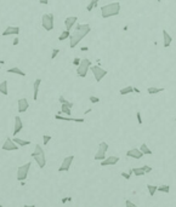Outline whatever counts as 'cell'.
I'll list each match as a JSON object with an SVG mask.
<instances>
[{
    "label": "cell",
    "instance_id": "6da1fadb",
    "mask_svg": "<svg viewBox=\"0 0 176 207\" xmlns=\"http://www.w3.org/2000/svg\"><path fill=\"white\" fill-rule=\"evenodd\" d=\"M91 32V27L90 24H77L76 27V32L72 33L71 35H69V47L71 49H74L80 41H82L87 34H89Z\"/></svg>",
    "mask_w": 176,
    "mask_h": 207
},
{
    "label": "cell",
    "instance_id": "7a4b0ae2",
    "mask_svg": "<svg viewBox=\"0 0 176 207\" xmlns=\"http://www.w3.org/2000/svg\"><path fill=\"white\" fill-rule=\"evenodd\" d=\"M119 12H120V4L118 1L103 5L101 8V16H102V18H109L113 16H117L119 15Z\"/></svg>",
    "mask_w": 176,
    "mask_h": 207
},
{
    "label": "cell",
    "instance_id": "3957f363",
    "mask_svg": "<svg viewBox=\"0 0 176 207\" xmlns=\"http://www.w3.org/2000/svg\"><path fill=\"white\" fill-rule=\"evenodd\" d=\"M91 67V62L89 58H83L80 61V63L77 68V75L80 78H85L87 75V72H89V69Z\"/></svg>",
    "mask_w": 176,
    "mask_h": 207
},
{
    "label": "cell",
    "instance_id": "277c9868",
    "mask_svg": "<svg viewBox=\"0 0 176 207\" xmlns=\"http://www.w3.org/2000/svg\"><path fill=\"white\" fill-rule=\"evenodd\" d=\"M42 27L47 32H51L53 29V15L52 13H45V15H43Z\"/></svg>",
    "mask_w": 176,
    "mask_h": 207
},
{
    "label": "cell",
    "instance_id": "5b68a950",
    "mask_svg": "<svg viewBox=\"0 0 176 207\" xmlns=\"http://www.w3.org/2000/svg\"><path fill=\"white\" fill-rule=\"evenodd\" d=\"M30 167H32V164L30 162H27V164H24V165H22V166L18 167V170H17V179H18L19 182H23L24 179L27 178Z\"/></svg>",
    "mask_w": 176,
    "mask_h": 207
},
{
    "label": "cell",
    "instance_id": "8992f818",
    "mask_svg": "<svg viewBox=\"0 0 176 207\" xmlns=\"http://www.w3.org/2000/svg\"><path fill=\"white\" fill-rule=\"evenodd\" d=\"M108 148H109L108 143H106V142H101V143H100V146H98V149H97V151H96V154H95V156H94L95 160H97V161L103 160V159L106 157V153H107Z\"/></svg>",
    "mask_w": 176,
    "mask_h": 207
},
{
    "label": "cell",
    "instance_id": "52a82bcc",
    "mask_svg": "<svg viewBox=\"0 0 176 207\" xmlns=\"http://www.w3.org/2000/svg\"><path fill=\"white\" fill-rule=\"evenodd\" d=\"M90 69H91V72L94 74V77H95V80H96L97 82H100L101 80H102L108 73L107 70H105V69L101 68L100 66H91Z\"/></svg>",
    "mask_w": 176,
    "mask_h": 207
},
{
    "label": "cell",
    "instance_id": "ba28073f",
    "mask_svg": "<svg viewBox=\"0 0 176 207\" xmlns=\"http://www.w3.org/2000/svg\"><path fill=\"white\" fill-rule=\"evenodd\" d=\"M73 159H74V155H69V156L64 157V160H63L62 164H61V166H60L58 171H60V172H66V171H68V170L71 168V165H72V162H73Z\"/></svg>",
    "mask_w": 176,
    "mask_h": 207
},
{
    "label": "cell",
    "instance_id": "9c48e42d",
    "mask_svg": "<svg viewBox=\"0 0 176 207\" xmlns=\"http://www.w3.org/2000/svg\"><path fill=\"white\" fill-rule=\"evenodd\" d=\"M119 162V157L118 156H108V157H105L103 160H101V166H113V165H116Z\"/></svg>",
    "mask_w": 176,
    "mask_h": 207
},
{
    "label": "cell",
    "instance_id": "30bf717a",
    "mask_svg": "<svg viewBox=\"0 0 176 207\" xmlns=\"http://www.w3.org/2000/svg\"><path fill=\"white\" fill-rule=\"evenodd\" d=\"M1 149H3V150H18V149H19V146H17V144L13 142L11 138H6V141H5V143L3 144Z\"/></svg>",
    "mask_w": 176,
    "mask_h": 207
},
{
    "label": "cell",
    "instance_id": "8fae6325",
    "mask_svg": "<svg viewBox=\"0 0 176 207\" xmlns=\"http://www.w3.org/2000/svg\"><path fill=\"white\" fill-rule=\"evenodd\" d=\"M17 107H18V113H24L29 108V103L26 98H19L17 101Z\"/></svg>",
    "mask_w": 176,
    "mask_h": 207
},
{
    "label": "cell",
    "instance_id": "7c38bea8",
    "mask_svg": "<svg viewBox=\"0 0 176 207\" xmlns=\"http://www.w3.org/2000/svg\"><path fill=\"white\" fill-rule=\"evenodd\" d=\"M126 156L127 157H132V159H141L142 156H143V154H142V151L140 149L132 148V149L126 151Z\"/></svg>",
    "mask_w": 176,
    "mask_h": 207
},
{
    "label": "cell",
    "instance_id": "4fadbf2b",
    "mask_svg": "<svg viewBox=\"0 0 176 207\" xmlns=\"http://www.w3.org/2000/svg\"><path fill=\"white\" fill-rule=\"evenodd\" d=\"M23 128V122L22 119L19 116H16L15 118V127H13V136H17Z\"/></svg>",
    "mask_w": 176,
    "mask_h": 207
},
{
    "label": "cell",
    "instance_id": "5bb4252c",
    "mask_svg": "<svg viewBox=\"0 0 176 207\" xmlns=\"http://www.w3.org/2000/svg\"><path fill=\"white\" fill-rule=\"evenodd\" d=\"M19 34V28L18 27H8L3 32V37H9V35H18Z\"/></svg>",
    "mask_w": 176,
    "mask_h": 207
},
{
    "label": "cell",
    "instance_id": "9a60e30c",
    "mask_svg": "<svg viewBox=\"0 0 176 207\" xmlns=\"http://www.w3.org/2000/svg\"><path fill=\"white\" fill-rule=\"evenodd\" d=\"M77 21H78V18H77L76 16L67 17V18L64 19V27H66V29H67V30H71L73 27H74V24L77 23Z\"/></svg>",
    "mask_w": 176,
    "mask_h": 207
},
{
    "label": "cell",
    "instance_id": "2e32d148",
    "mask_svg": "<svg viewBox=\"0 0 176 207\" xmlns=\"http://www.w3.org/2000/svg\"><path fill=\"white\" fill-rule=\"evenodd\" d=\"M55 118L57 119V120H63V121H74V122H84L85 120L84 119H74V118H72V116H62L61 114H56L55 115Z\"/></svg>",
    "mask_w": 176,
    "mask_h": 207
},
{
    "label": "cell",
    "instance_id": "e0dca14e",
    "mask_svg": "<svg viewBox=\"0 0 176 207\" xmlns=\"http://www.w3.org/2000/svg\"><path fill=\"white\" fill-rule=\"evenodd\" d=\"M163 41H164V47L166 49V47H169L171 45V43H173V37L169 34L165 29H163Z\"/></svg>",
    "mask_w": 176,
    "mask_h": 207
},
{
    "label": "cell",
    "instance_id": "ac0fdd59",
    "mask_svg": "<svg viewBox=\"0 0 176 207\" xmlns=\"http://www.w3.org/2000/svg\"><path fill=\"white\" fill-rule=\"evenodd\" d=\"M35 160V162L38 164V166L40 168H44L45 167V165H46V159H45V154H42V155H37L33 157Z\"/></svg>",
    "mask_w": 176,
    "mask_h": 207
},
{
    "label": "cell",
    "instance_id": "d6986e66",
    "mask_svg": "<svg viewBox=\"0 0 176 207\" xmlns=\"http://www.w3.org/2000/svg\"><path fill=\"white\" fill-rule=\"evenodd\" d=\"M42 85V79H37L34 81V84H33V90H34V93H33V99L37 101L38 99V93H39V87Z\"/></svg>",
    "mask_w": 176,
    "mask_h": 207
},
{
    "label": "cell",
    "instance_id": "ffe728a7",
    "mask_svg": "<svg viewBox=\"0 0 176 207\" xmlns=\"http://www.w3.org/2000/svg\"><path fill=\"white\" fill-rule=\"evenodd\" d=\"M6 72L10 73V74H17V75H21V77H26V73L22 70V69H19L18 67H12V68H9Z\"/></svg>",
    "mask_w": 176,
    "mask_h": 207
},
{
    "label": "cell",
    "instance_id": "44dd1931",
    "mask_svg": "<svg viewBox=\"0 0 176 207\" xmlns=\"http://www.w3.org/2000/svg\"><path fill=\"white\" fill-rule=\"evenodd\" d=\"M12 141L15 142L17 146H19V147H27V146H29V144H30L29 141H26V139H22V138H17V137H15Z\"/></svg>",
    "mask_w": 176,
    "mask_h": 207
},
{
    "label": "cell",
    "instance_id": "7402d4cb",
    "mask_svg": "<svg viewBox=\"0 0 176 207\" xmlns=\"http://www.w3.org/2000/svg\"><path fill=\"white\" fill-rule=\"evenodd\" d=\"M72 108H69L67 104H61V110H60V114H64L67 116H71L72 115Z\"/></svg>",
    "mask_w": 176,
    "mask_h": 207
},
{
    "label": "cell",
    "instance_id": "603a6c76",
    "mask_svg": "<svg viewBox=\"0 0 176 207\" xmlns=\"http://www.w3.org/2000/svg\"><path fill=\"white\" fill-rule=\"evenodd\" d=\"M42 154H45V151H44V149L42 148V146H40V144H37L34 151H33V153L30 154V157H34V156H37V155H42Z\"/></svg>",
    "mask_w": 176,
    "mask_h": 207
},
{
    "label": "cell",
    "instance_id": "cb8c5ba5",
    "mask_svg": "<svg viewBox=\"0 0 176 207\" xmlns=\"http://www.w3.org/2000/svg\"><path fill=\"white\" fill-rule=\"evenodd\" d=\"M0 93H3L4 96H8V95H9V91H8V81L0 82Z\"/></svg>",
    "mask_w": 176,
    "mask_h": 207
},
{
    "label": "cell",
    "instance_id": "d4e9b609",
    "mask_svg": "<svg viewBox=\"0 0 176 207\" xmlns=\"http://www.w3.org/2000/svg\"><path fill=\"white\" fill-rule=\"evenodd\" d=\"M161 91H165L164 87H148L147 88V92L150 95H155V93H159Z\"/></svg>",
    "mask_w": 176,
    "mask_h": 207
},
{
    "label": "cell",
    "instance_id": "484cf974",
    "mask_svg": "<svg viewBox=\"0 0 176 207\" xmlns=\"http://www.w3.org/2000/svg\"><path fill=\"white\" fill-rule=\"evenodd\" d=\"M140 150L142 151V154L143 155H152V150L148 148V146L146 143H143V144H141V147H140Z\"/></svg>",
    "mask_w": 176,
    "mask_h": 207
},
{
    "label": "cell",
    "instance_id": "4316f807",
    "mask_svg": "<svg viewBox=\"0 0 176 207\" xmlns=\"http://www.w3.org/2000/svg\"><path fill=\"white\" fill-rule=\"evenodd\" d=\"M131 92H134V87H132V86H126V87H123V88L119 90V93H120L121 96L129 95V93H131Z\"/></svg>",
    "mask_w": 176,
    "mask_h": 207
},
{
    "label": "cell",
    "instance_id": "83f0119b",
    "mask_svg": "<svg viewBox=\"0 0 176 207\" xmlns=\"http://www.w3.org/2000/svg\"><path fill=\"white\" fill-rule=\"evenodd\" d=\"M98 1H100V0H91V1L89 3V4H87V6H86V10L87 11H92L95 8H96V6H97V4H98Z\"/></svg>",
    "mask_w": 176,
    "mask_h": 207
},
{
    "label": "cell",
    "instance_id": "f1b7e54d",
    "mask_svg": "<svg viewBox=\"0 0 176 207\" xmlns=\"http://www.w3.org/2000/svg\"><path fill=\"white\" fill-rule=\"evenodd\" d=\"M69 35H71V30H63L62 33H61V35L58 37V40L60 41H63V40H67L69 38Z\"/></svg>",
    "mask_w": 176,
    "mask_h": 207
},
{
    "label": "cell",
    "instance_id": "f546056e",
    "mask_svg": "<svg viewBox=\"0 0 176 207\" xmlns=\"http://www.w3.org/2000/svg\"><path fill=\"white\" fill-rule=\"evenodd\" d=\"M157 191L165 193V194H168V193L170 191V187H169L168 184H163V185H160V187H157Z\"/></svg>",
    "mask_w": 176,
    "mask_h": 207
},
{
    "label": "cell",
    "instance_id": "4dcf8cb0",
    "mask_svg": "<svg viewBox=\"0 0 176 207\" xmlns=\"http://www.w3.org/2000/svg\"><path fill=\"white\" fill-rule=\"evenodd\" d=\"M147 189H148V193H150V196H154L155 191H157V187L152 184H147Z\"/></svg>",
    "mask_w": 176,
    "mask_h": 207
},
{
    "label": "cell",
    "instance_id": "1f68e13d",
    "mask_svg": "<svg viewBox=\"0 0 176 207\" xmlns=\"http://www.w3.org/2000/svg\"><path fill=\"white\" fill-rule=\"evenodd\" d=\"M132 173L135 175V176H145L146 173H145V171L142 170V167H137V168H132Z\"/></svg>",
    "mask_w": 176,
    "mask_h": 207
},
{
    "label": "cell",
    "instance_id": "d6a6232c",
    "mask_svg": "<svg viewBox=\"0 0 176 207\" xmlns=\"http://www.w3.org/2000/svg\"><path fill=\"white\" fill-rule=\"evenodd\" d=\"M58 101H60V103H61V104H67V106H68L69 108H72V107H73V103L68 102V101H67V99H66V98L63 97V96H60Z\"/></svg>",
    "mask_w": 176,
    "mask_h": 207
},
{
    "label": "cell",
    "instance_id": "836d02e7",
    "mask_svg": "<svg viewBox=\"0 0 176 207\" xmlns=\"http://www.w3.org/2000/svg\"><path fill=\"white\" fill-rule=\"evenodd\" d=\"M121 177H124L125 179H130L131 178V175H132V168L129 170V172H121Z\"/></svg>",
    "mask_w": 176,
    "mask_h": 207
},
{
    "label": "cell",
    "instance_id": "e575fe53",
    "mask_svg": "<svg viewBox=\"0 0 176 207\" xmlns=\"http://www.w3.org/2000/svg\"><path fill=\"white\" fill-rule=\"evenodd\" d=\"M52 139L51 136H47V135H44L43 136V143H44V146H46V144H49V142Z\"/></svg>",
    "mask_w": 176,
    "mask_h": 207
},
{
    "label": "cell",
    "instance_id": "d590c367",
    "mask_svg": "<svg viewBox=\"0 0 176 207\" xmlns=\"http://www.w3.org/2000/svg\"><path fill=\"white\" fill-rule=\"evenodd\" d=\"M51 52H52L51 53V59H55L57 57V55L60 53V49H53Z\"/></svg>",
    "mask_w": 176,
    "mask_h": 207
},
{
    "label": "cell",
    "instance_id": "8d00e7d4",
    "mask_svg": "<svg viewBox=\"0 0 176 207\" xmlns=\"http://www.w3.org/2000/svg\"><path fill=\"white\" fill-rule=\"evenodd\" d=\"M89 101L95 104V103H98V102H100V98L96 97V96H90V97H89Z\"/></svg>",
    "mask_w": 176,
    "mask_h": 207
},
{
    "label": "cell",
    "instance_id": "74e56055",
    "mask_svg": "<svg viewBox=\"0 0 176 207\" xmlns=\"http://www.w3.org/2000/svg\"><path fill=\"white\" fill-rule=\"evenodd\" d=\"M142 170L145 171V173H150V172H152V167L151 166H148V165H145V166H142Z\"/></svg>",
    "mask_w": 176,
    "mask_h": 207
},
{
    "label": "cell",
    "instance_id": "f35d334b",
    "mask_svg": "<svg viewBox=\"0 0 176 207\" xmlns=\"http://www.w3.org/2000/svg\"><path fill=\"white\" fill-rule=\"evenodd\" d=\"M136 119H137V122L140 125H142V115H141V112H137L136 113Z\"/></svg>",
    "mask_w": 176,
    "mask_h": 207
},
{
    "label": "cell",
    "instance_id": "ab89813d",
    "mask_svg": "<svg viewBox=\"0 0 176 207\" xmlns=\"http://www.w3.org/2000/svg\"><path fill=\"white\" fill-rule=\"evenodd\" d=\"M125 205H126L127 207H136V205H135L134 202H131L130 200H126V201H125Z\"/></svg>",
    "mask_w": 176,
    "mask_h": 207
},
{
    "label": "cell",
    "instance_id": "60d3db41",
    "mask_svg": "<svg viewBox=\"0 0 176 207\" xmlns=\"http://www.w3.org/2000/svg\"><path fill=\"white\" fill-rule=\"evenodd\" d=\"M80 61H82V59H80V58H78V57H76V58L73 59V64L78 67V66H79V63H80Z\"/></svg>",
    "mask_w": 176,
    "mask_h": 207
},
{
    "label": "cell",
    "instance_id": "b9f144b4",
    "mask_svg": "<svg viewBox=\"0 0 176 207\" xmlns=\"http://www.w3.org/2000/svg\"><path fill=\"white\" fill-rule=\"evenodd\" d=\"M39 3L43 4V5H47L49 4V0H39Z\"/></svg>",
    "mask_w": 176,
    "mask_h": 207
},
{
    "label": "cell",
    "instance_id": "7bdbcfd3",
    "mask_svg": "<svg viewBox=\"0 0 176 207\" xmlns=\"http://www.w3.org/2000/svg\"><path fill=\"white\" fill-rule=\"evenodd\" d=\"M18 41H19V40H18V38H15V39H13V43H12V44L16 46V45H18Z\"/></svg>",
    "mask_w": 176,
    "mask_h": 207
},
{
    "label": "cell",
    "instance_id": "ee69618b",
    "mask_svg": "<svg viewBox=\"0 0 176 207\" xmlns=\"http://www.w3.org/2000/svg\"><path fill=\"white\" fill-rule=\"evenodd\" d=\"M134 92H136V93H140L141 91H140V90H139L137 87H134Z\"/></svg>",
    "mask_w": 176,
    "mask_h": 207
},
{
    "label": "cell",
    "instance_id": "f6af8a7d",
    "mask_svg": "<svg viewBox=\"0 0 176 207\" xmlns=\"http://www.w3.org/2000/svg\"><path fill=\"white\" fill-rule=\"evenodd\" d=\"M67 201H68V199H62V204H66Z\"/></svg>",
    "mask_w": 176,
    "mask_h": 207
},
{
    "label": "cell",
    "instance_id": "bcb514c9",
    "mask_svg": "<svg viewBox=\"0 0 176 207\" xmlns=\"http://www.w3.org/2000/svg\"><path fill=\"white\" fill-rule=\"evenodd\" d=\"M157 1H158V3H160V1H161V0H157Z\"/></svg>",
    "mask_w": 176,
    "mask_h": 207
},
{
    "label": "cell",
    "instance_id": "7dc6e473",
    "mask_svg": "<svg viewBox=\"0 0 176 207\" xmlns=\"http://www.w3.org/2000/svg\"><path fill=\"white\" fill-rule=\"evenodd\" d=\"M0 68H1V64H0Z\"/></svg>",
    "mask_w": 176,
    "mask_h": 207
},
{
    "label": "cell",
    "instance_id": "c3c4849f",
    "mask_svg": "<svg viewBox=\"0 0 176 207\" xmlns=\"http://www.w3.org/2000/svg\"><path fill=\"white\" fill-rule=\"evenodd\" d=\"M175 122H176V119H175Z\"/></svg>",
    "mask_w": 176,
    "mask_h": 207
},
{
    "label": "cell",
    "instance_id": "681fc988",
    "mask_svg": "<svg viewBox=\"0 0 176 207\" xmlns=\"http://www.w3.org/2000/svg\"><path fill=\"white\" fill-rule=\"evenodd\" d=\"M0 207H1V205H0Z\"/></svg>",
    "mask_w": 176,
    "mask_h": 207
}]
</instances>
